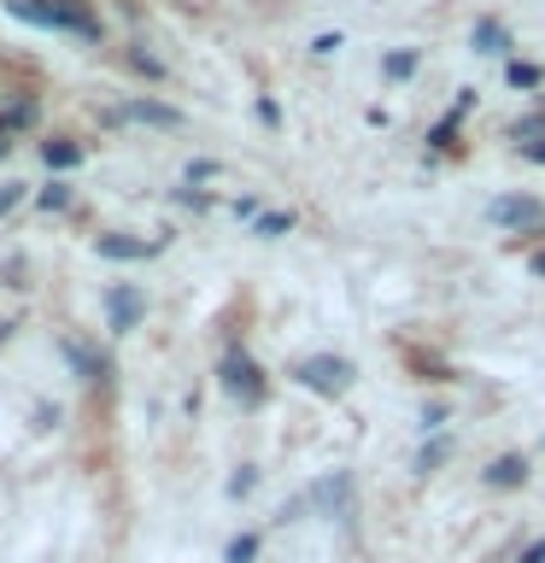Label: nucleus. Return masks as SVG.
Here are the masks:
<instances>
[{"label":"nucleus","mask_w":545,"mask_h":563,"mask_svg":"<svg viewBox=\"0 0 545 563\" xmlns=\"http://www.w3.org/2000/svg\"><path fill=\"white\" fill-rule=\"evenodd\" d=\"M7 7H12V18H30V24H47V30H77L88 42L100 35V24L77 7V0H7Z\"/></svg>","instance_id":"nucleus-1"},{"label":"nucleus","mask_w":545,"mask_h":563,"mask_svg":"<svg viewBox=\"0 0 545 563\" xmlns=\"http://www.w3.org/2000/svg\"><path fill=\"white\" fill-rule=\"evenodd\" d=\"M352 376H358V369H352L341 352H311V358L293 364V382L311 387V394H323V399H341L352 387Z\"/></svg>","instance_id":"nucleus-2"},{"label":"nucleus","mask_w":545,"mask_h":563,"mask_svg":"<svg viewBox=\"0 0 545 563\" xmlns=\"http://www.w3.org/2000/svg\"><path fill=\"white\" fill-rule=\"evenodd\" d=\"M218 382H223L241 405H258V399H264V376H258V364L246 358L241 346H229L223 358H218Z\"/></svg>","instance_id":"nucleus-3"},{"label":"nucleus","mask_w":545,"mask_h":563,"mask_svg":"<svg viewBox=\"0 0 545 563\" xmlns=\"http://www.w3.org/2000/svg\"><path fill=\"white\" fill-rule=\"evenodd\" d=\"M492 223L499 229H545V206L527 200V194H504V200H492Z\"/></svg>","instance_id":"nucleus-4"},{"label":"nucleus","mask_w":545,"mask_h":563,"mask_svg":"<svg viewBox=\"0 0 545 563\" xmlns=\"http://www.w3.org/2000/svg\"><path fill=\"white\" fill-rule=\"evenodd\" d=\"M105 317H112L118 334H130L141 317H147V299H141L135 288H112V294H105Z\"/></svg>","instance_id":"nucleus-5"},{"label":"nucleus","mask_w":545,"mask_h":563,"mask_svg":"<svg viewBox=\"0 0 545 563\" xmlns=\"http://www.w3.org/2000/svg\"><path fill=\"white\" fill-rule=\"evenodd\" d=\"M522 482H527V457L504 452V457H492V464H487V487H522Z\"/></svg>","instance_id":"nucleus-6"},{"label":"nucleus","mask_w":545,"mask_h":563,"mask_svg":"<svg viewBox=\"0 0 545 563\" xmlns=\"http://www.w3.org/2000/svg\"><path fill=\"white\" fill-rule=\"evenodd\" d=\"M94 253H100V258H153L158 246H153V241H123V235H100V241H94Z\"/></svg>","instance_id":"nucleus-7"},{"label":"nucleus","mask_w":545,"mask_h":563,"mask_svg":"<svg viewBox=\"0 0 545 563\" xmlns=\"http://www.w3.org/2000/svg\"><path fill=\"white\" fill-rule=\"evenodd\" d=\"M123 118H135V123H158V130H176V123H182V118L170 112V106H158V100H130V106H123Z\"/></svg>","instance_id":"nucleus-8"},{"label":"nucleus","mask_w":545,"mask_h":563,"mask_svg":"<svg viewBox=\"0 0 545 563\" xmlns=\"http://www.w3.org/2000/svg\"><path fill=\"white\" fill-rule=\"evenodd\" d=\"M475 53H504V24L481 18V24H475Z\"/></svg>","instance_id":"nucleus-9"},{"label":"nucleus","mask_w":545,"mask_h":563,"mask_svg":"<svg viewBox=\"0 0 545 563\" xmlns=\"http://www.w3.org/2000/svg\"><path fill=\"white\" fill-rule=\"evenodd\" d=\"M42 158H47L53 170H70L82 153H77V141H47V147H42Z\"/></svg>","instance_id":"nucleus-10"},{"label":"nucleus","mask_w":545,"mask_h":563,"mask_svg":"<svg viewBox=\"0 0 545 563\" xmlns=\"http://www.w3.org/2000/svg\"><path fill=\"white\" fill-rule=\"evenodd\" d=\"M288 229H293V211H264L253 223V235H288Z\"/></svg>","instance_id":"nucleus-11"},{"label":"nucleus","mask_w":545,"mask_h":563,"mask_svg":"<svg viewBox=\"0 0 545 563\" xmlns=\"http://www.w3.org/2000/svg\"><path fill=\"white\" fill-rule=\"evenodd\" d=\"M545 70L540 65H510V88H540Z\"/></svg>","instance_id":"nucleus-12"},{"label":"nucleus","mask_w":545,"mask_h":563,"mask_svg":"<svg viewBox=\"0 0 545 563\" xmlns=\"http://www.w3.org/2000/svg\"><path fill=\"white\" fill-rule=\"evenodd\" d=\"M381 70H387V77H411V70H416V53H387Z\"/></svg>","instance_id":"nucleus-13"},{"label":"nucleus","mask_w":545,"mask_h":563,"mask_svg":"<svg viewBox=\"0 0 545 563\" xmlns=\"http://www.w3.org/2000/svg\"><path fill=\"white\" fill-rule=\"evenodd\" d=\"M65 358L77 364V369H88V376H100V369H105V364H100V358H94V352H88V346H65Z\"/></svg>","instance_id":"nucleus-14"},{"label":"nucleus","mask_w":545,"mask_h":563,"mask_svg":"<svg viewBox=\"0 0 545 563\" xmlns=\"http://www.w3.org/2000/svg\"><path fill=\"white\" fill-rule=\"evenodd\" d=\"M446 452H452V440H429V446H422V457H416V470H434Z\"/></svg>","instance_id":"nucleus-15"},{"label":"nucleus","mask_w":545,"mask_h":563,"mask_svg":"<svg viewBox=\"0 0 545 563\" xmlns=\"http://www.w3.org/2000/svg\"><path fill=\"white\" fill-rule=\"evenodd\" d=\"M42 206H47V211H65V206H70V188H65V183H47Z\"/></svg>","instance_id":"nucleus-16"},{"label":"nucleus","mask_w":545,"mask_h":563,"mask_svg":"<svg viewBox=\"0 0 545 563\" xmlns=\"http://www.w3.org/2000/svg\"><path fill=\"white\" fill-rule=\"evenodd\" d=\"M253 552H258V540H253V534H241L235 545H229V563H253Z\"/></svg>","instance_id":"nucleus-17"},{"label":"nucleus","mask_w":545,"mask_h":563,"mask_svg":"<svg viewBox=\"0 0 545 563\" xmlns=\"http://www.w3.org/2000/svg\"><path fill=\"white\" fill-rule=\"evenodd\" d=\"M18 200H24V188H18V183H0V218H7Z\"/></svg>","instance_id":"nucleus-18"},{"label":"nucleus","mask_w":545,"mask_h":563,"mask_svg":"<svg viewBox=\"0 0 545 563\" xmlns=\"http://www.w3.org/2000/svg\"><path fill=\"white\" fill-rule=\"evenodd\" d=\"M516 563H545V540H534V545H527V552H522Z\"/></svg>","instance_id":"nucleus-19"},{"label":"nucleus","mask_w":545,"mask_h":563,"mask_svg":"<svg viewBox=\"0 0 545 563\" xmlns=\"http://www.w3.org/2000/svg\"><path fill=\"white\" fill-rule=\"evenodd\" d=\"M527 158H534V165H545V141H527V147H522Z\"/></svg>","instance_id":"nucleus-20"},{"label":"nucleus","mask_w":545,"mask_h":563,"mask_svg":"<svg viewBox=\"0 0 545 563\" xmlns=\"http://www.w3.org/2000/svg\"><path fill=\"white\" fill-rule=\"evenodd\" d=\"M534 271H540V276H545V253H540V258H534Z\"/></svg>","instance_id":"nucleus-21"},{"label":"nucleus","mask_w":545,"mask_h":563,"mask_svg":"<svg viewBox=\"0 0 545 563\" xmlns=\"http://www.w3.org/2000/svg\"><path fill=\"white\" fill-rule=\"evenodd\" d=\"M0 158H7V141H0Z\"/></svg>","instance_id":"nucleus-22"}]
</instances>
